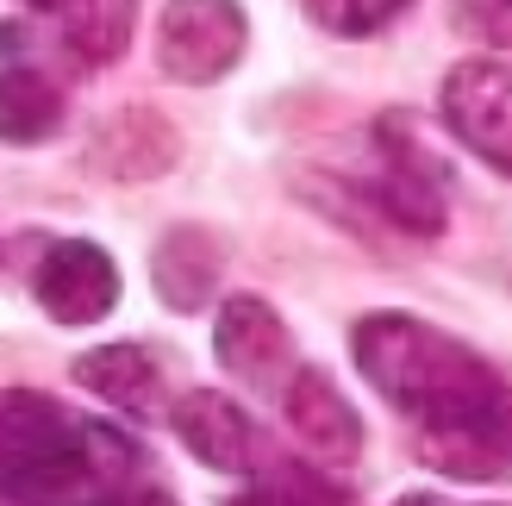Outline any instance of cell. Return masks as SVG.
<instances>
[{
  "mask_svg": "<svg viewBox=\"0 0 512 506\" xmlns=\"http://www.w3.org/2000/svg\"><path fill=\"white\" fill-rule=\"evenodd\" d=\"M363 382L406 419L419 457L456 482L512 475V369L419 313H363L350 325Z\"/></svg>",
  "mask_w": 512,
  "mask_h": 506,
  "instance_id": "cell-1",
  "label": "cell"
},
{
  "mask_svg": "<svg viewBox=\"0 0 512 506\" xmlns=\"http://www.w3.org/2000/svg\"><path fill=\"white\" fill-rule=\"evenodd\" d=\"M331 219L369 213L406 238H438L450 225V169L425 150V138L400 113H381L363 138V169H325L319 182H300Z\"/></svg>",
  "mask_w": 512,
  "mask_h": 506,
  "instance_id": "cell-2",
  "label": "cell"
},
{
  "mask_svg": "<svg viewBox=\"0 0 512 506\" xmlns=\"http://www.w3.org/2000/svg\"><path fill=\"white\" fill-rule=\"evenodd\" d=\"M250 19L244 0H163L157 13V69L182 88H213L244 63Z\"/></svg>",
  "mask_w": 512,
  "mask_h": 506,
  "instance_id": "cell-3",
  "label": "cell"
},
{
  "mask_svg": "<svg viewBox=\"0 0 512 506\" xmlns=\"http://www.w3.org/2000/svg\"><path fill=\"white\" fill-rule=\"evenodd\" d=\"M438 113L475 163H488L494 175L512 182V63L500 57L456 63L438 88Z\"/></svg>",
  "mask_w": 512,
  "mask_h": 506,
  "instance_id": "cell-4",
  "label": "cell"
},
{
  "mask_svg": "<svg viewBox=\"0 0 512 506\" xmlns=\"http://www.w3.org/2000/svg\"><path fill=\"white\" fill-rule=\"evenodd\" d=\"M213 357H219V369L232 375V382H244L250 394H269V400L288 388V375L300 369V350H294L288 319H281L269 300H256V294L219 300Z\"/></svg>",
  "mask_w": 512,
  "mask_h": 506,
  "instance_id": "cell-5",
  "label": "cell"
},
{
  "mask_svg": "<svg viewBox=\"0 0 512 506\" xmlns=\"http://www.w3.org/2000/svg\"><path fill=\"white\" fill-rule=\"evenodd\" d=\"M275 407L281 419H288V432L294 444L306 450V463H319V469H344L363 457V413L344 400V388L331 382L325 369L313 363H300L288 375V388L275 394Z\"/></svg>",
  "mask_w": 512,
  "mask_h": 506,
  "instance_id": "cell-6",
  "label": "cell"
},
{
  "mask_svg": "<svg viewBox=\"0 0 512 506\" xmlns=\"http://www.w3.org/2000/svg\"><path fill=\"white\" fill-rule=\"evenodd\" d=\"M163 419H169V432L182 438L188 457L219 469V475H256V469L269 463L263 425H256L238 400H225L219 388H188Z\"/></svg>",
  "mask_w": 512,
  "mask_h": 506,
  "instance_id": "cell-7",
  "label": "cell"
},
{
  "mask_svg": "<svg viewBox=\"0 0 512 506\" xmlns=\"http://www.w3.org/2000/svg\"><path fill=\"white\" fill-rule=\"evenodd\" d=\"M119 263L100 250L94 238H57L44 250V263L32 275L38 307L57 325H94L119 307Z\"/></svg>",
  "mask_w": 512,
  "mask_h": 506,
  "instance_id": "cell-8",
  "label": "cell"
},
{
  "mask_svg": "<svg viewBox=\"0 0 512 506\" xmlns=\"http://www.w3.org/2000/svg\"><path fill=\"white\" fill-rule=\"evenodd\" d=\"M75 388H88L100 407H113L119 419H163V369L150 363L144 344H94L69 363Z\"/></svg>",
  "mask_w": 512,
  "mask_h": 506,
  "instance_id": "cell-9",
  "label": "cell"
},
{
  "mask_svg": "<svg viewBox=\"0 0 512 506\" xmlns=\"http://www.w3.org/2000/svg\"><path fill=\"white\" fill-rule=\"evenodd\" d=\"M182 157V132L157 107H125L113 119H100V132L88 144V163L113 182H150V175L175 169Z\"/></svg>",
  "mask_w": 512,
  "mask_h": 506,
  "instance_id": "cell-10",
  "label": "cell"
},
{
  "mask_svg": "<svg viewBox=\"0 0 512 506\" xmlns=\"http://www.w3.org/2000/svg\"><path fill=\"white\" fill-rule=\"evenodd\" d=\"M219 275H225V244L207 225H175L150 257V282H157V300L169 313H207L219 300Z\"/></svg>",
  "mask_w": 512,
  "mask_h": 506,
  "instance_id": "cell-11",
  "label": "cell"
},
{
  "mask_svg": "<svg viewBox=\"0 0 512 506\" xmlns=\"http://www.w3.org/2000/svg\"><path fill=\"white\" fill-rule=\"evenodd\" d=\"M69 100L38 63H0V144L38 150L63 132Z\"/></svg>",
  "mask_w": 512,
  "mask_h": 506,
  "instance_id": "cell-12",
  "label": "cell"
},
{
  "mask_svg": "<svg viewBox=\"0 0 512 506\" xmlns=\"http://www.w3.org/2000/svg\"><path fill=\"white\" fill-rule=\"evenodd\" d=\"M50 32H57L63 57H75L82 69H107L125 57V44L138 32V0H75Z\"/></svg>",
  "mask_w": 512,
  "mask_h": 506,
  "instance_id": "cell-13",
  "label": "cell"
},
{
  "mask_svg": "<svg viewBox=\"0 0 512 506\" xmlns=\"http://www.w3.org/2000/svg\"><path fill=\"white\" fill-rule=\"evenodd\" d=\"M232 506H356V500H350V488L338 482V475H325L319 463H294V457L281 463V457H269L244 482V494Z\"/></svg>",
  "mask_w": 512,
  "mask_h": 506,
  "instance_id": "cell-14",
  "label": "cell"
},
{
  "mask_svg": "<svg viewBox=\"0 0 512 506\" xmlns=\"http://www.w3.org/2000/svg\"><path fill=\"white\" fill-rule=\"evenodd\" d=\"M413 0H300V13L331 38H369L381 25H394Z\"/></svg>",
  "mask_w": 512,
  "mask_h": 506,
  "instance_id": "cell-15",
  "label": "cell"
},
{
  "mask_svg": "<svg viewBox=\"0 0 512 506\" xmlns=\"http://www.w3.org/2000/svg\"><path fill=\"white\" fill-rule=\"evenodd\" d=\"M450 13L463 32H475L481 44L512 50V0H450Z\"/></svg>",
  "mask_w": 512,
  "mask_h": 506,
  "instance_id": "cell-16",
  "label": "cell"
},
{
  "mask_svg": "<svg viewBox=\"0 0 512 506\" xmlns=\"http://www.w3.org/2000/svg\"><path fill=\"white\" fill-rule=\"evenodd\" d=\"M19 7L32 13V19H50V25H57V19H63V13L75 7V0H19Z\"/></svg>",
  "mask_w": 512,
  "mask_h": 506,
  "instance_id": "cell-17",
  "label": "cell"
},
{
  "mask_svg": "<svg viewBox=\"0 0 512 506\" xmlns=\"http://www.w3.org/2000/svg\"><path fill=\"white\" fill-rule=\"evenodd\" d=\"M394 506H469V500H450V494H431V488H413V494H400Z\"/></svg>",
  "mask_w": 512,
  "mask_h": 506,
  "instance_id": "cell-18",
  "label": "cell"
},
{
  "mask_svg": "<svg viewBox=\"0 0 512 506\" xmlns=\"http://www.w3.org/2000/svg\"><path fill=\"white\" fill-rule=\"evenodd\" d=\"M0 506H50V500H38V494H25V488H13V482H0Z\"/></svg>",
  "mask_w": 512,
  "mask_h": 506,
  "instance_id": "cell-19",
  "label": "cell"
}]
</instances>
